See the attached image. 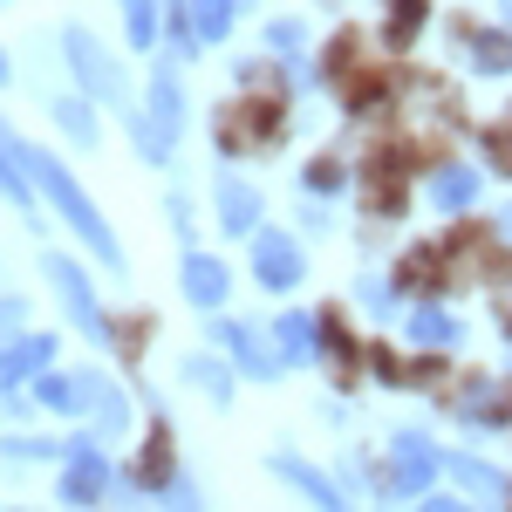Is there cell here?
I'll list each match as a JSON object with an SVG mask.
<instances>
[{
    "label": "cell",
    "mask_w": 512,
    "mask_h": 512,
    "mask_svg": "<svg viewBox=\"0 0 512 512\" xmlns=\"http://www.w3.org/2000/svg\"><path fill=\"white\" fill-rule=\"evenodd\" d=\"M431 192H437V205H465V198L478 192V178H472V171H444Z\"/></svg>",
    "instance_id": "1"
},
{
    "label": "cell",
    "mask_w": 512,
    "mask_h": 512,
    "mask_svg": "<svg viewBox=\"0 0 512 512\" xmlns=\"http://www.w3.org/2000/svg\"><path fill=\"white\" fill-rule=\"evenodd\" d=\"M403 478H410V485H424V478H431V451H424L417 437H403Z\"/></svg>",
    "instance_id": "2"
},
{
    "label": "cell",
    "mask_w": 512,
    "mask_h": 512,
    "mask_svg": "<svg viewBox=\"0 0 512 512\" xmlns=\"http://www.w3.org/2000/svg\"><path fill=\"white\" fill-rule=\"evenodd\" d=\"M417 335H424V342H451V321L444 315H417Z\"/></svg>",
    "instance_id": "3"
},
{
    "label": "cell",
    "mask_w": 512,
    "mask_h": 512,
    "mask_svg": "<svg viewBox=\"0 0 512 512\" xmlns=\"http://www.w3.org/2000/svg\"><path fill=\"white\" fill-rule=\"evenodd\" d=\"M478 62H485V69H506V62H512V55H506V41H492V35H485V41H478Z\"/></svg>",
    "instance_id": "4"
},
{
    "label": "cell",
    "mask_w": 512,
    "mask_h": 512,
    "mask_svg": "<svg viewBox=\"0 0 512 512\" xmlns=\"http://www.w3.org/2000/svg\"><path fill=\"white\" fill-rule=\"evenodd\" d=\"M492 151H499V158H506V171H512V123L499 130V137H492Z\"/></svg>",
    "instance_id": "5"
},
{
    "label": "cell",
    "mask_w": 512,
    "mask_h": 512,
    "mask_svg": "<svg viewBox=\"0 0 512 512\" xmlns=\"http://www.w3.org/2000/svg\"><path fill=\"white\" fill-rule=\"evenodd\" d=\"M424 512H465V506H424Z\"/></svg>",
    "instance_id": "6"
}]
</instances>
